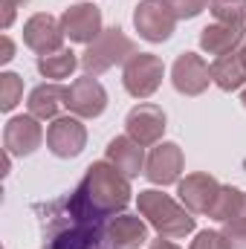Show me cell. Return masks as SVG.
<instances>
[{
  "label": "cell",
  "mask_w": 246,
  "mask_h": 249,
  "mask_svg": "<svg viewBox=\"0 0 246 249\" xmlns=\"http://www.w3.org/2000/svg\"><path fill=\"white\" fill-rule=\"evenodd\" d=\"M20 99H23V78L18 72H3L0 75V110L3 113L15 110Z\"/></svg>",
  "instance_id": "obj_24"
},
{
  "label": "cell",
  "mask_w": 246,
  "mask_h": 249,
  "mask_svg": "<svg viewBox=\"0 0 246 249\" xmlns=\"http://www.w3.org/2000/svg\"><path fill=\"white\" fill-rule=\"evenodd\" d=\"M188 249H232V247H229V241H226L223 232H217V229H203V232L194 235V241H191Z\"/></svg>",
  "instance_id": "obj_27"
},
{
  "label": "cell",
  "mask_w": 246,
  "mask_h": 249,
  "mask_svg": "<svg viewBox=\"0 0 246 249\" xmlns=\"http://www.w3.org/2000/svg\"><path fill=\"white\" fill-rule=\"evenodd\" d=\"M241 105L246 107V87H244V93H241Z\"/></svg>",
  "instance_id": "obj_31"
},
{
  "label": "cell",
  "mask_w": 246,
  "mask_h": 249,
  "mask_svg": "<svg viewBox=\"0 0 246 249\" xmlns=\"http://www.w3.org/2000/svg\"><path fill=\"white\" fill-rule=\"evenodd\" d=\"M244 26H229V23H209L200 29V50L206 55H229V53H238L244 47Z\"/></svg>",
  "instance_id": "obj_17"
},
{
  "label": "cell",
  "mask_w": 246,
  "mask_h": 249,
  "mask_svg": "<svg viewBox=\"0 0 246 249\" xmlns=\"http://www.w3.org/2000/svg\"><path fill=\"white\" fill-rule=\"evenodd\" d=\"M61 105H64V87L58 81L38 84L26 99V107H29V113L35 119H58Z\"/></svg>",
  "instance_id": "obj_20"
},
{
  "label": "cell",
  "mask_w": 246,
  "mask_h": 249,
  "mask_svg": "<svg viewBox=\"0 0 246 249\" xmlns=\"http://www.w3.org/2000/svg\"><path fill=\"white\" fill-rule=\"evenodd\" d=\"M171 84L180 96H200L211 84V64L197 53H180L171 64Z\"/></svg>",
  "instance_id": "obj_11"
},
{
  "label": "cell",
  "mask_w": 246,
  "mask_h": 249,
  "mask_svg": "<svg viewBox=\"0 0 246 249\" xmlns=\"http://www.w3.org/2000/svg\"><path fill=\"white\" fill-rule=\"evenodd\" d=\"M223 235H226L232 249H246V203L232 220L223 223Z\"/></svg>",
  "instance_id": "obj_25"
},
{
  "label": "cell",
  "mask_w": 246,
  "mask_h": 249,
  "mask_svg": "<svg viewBox=\"0 0 246 249\" xmlns=\"http://www.w3.org/2000/svg\"><path fill=\"white\" fill-rule=\"evenodd\" d=\"M61 29L72 44H93L105 29H102V9L96 3H75L64 9Z\"/></svg>",
  "instance_id": "obj_14"
},
{
  "label": "cell",
  "mask_w": 246,
  "mask_h": 249,
  "mask_svg": "<svg viewBox=\"0 0 246 249\" xmlns=\"http://www.w3.org/2000/svg\"><path fill=\"white\" fill-rule=\"evenodd\" d=\"M168 127V116L159 105L151 102H139L136 107H130V113L124 116V133L139 142L142 148H151L157 142H162V133Z\"/></svg>",
  "instance_id": "obj_8"
},
{
  "label": "cell",
  "mask_w": 246,
  "mask_h": 249,
  "mask_svg": "<svg viewBox=\"0 0 246 249\" xmlns=\"http://www.w3.org/2000/svg\"><path fill=\"white\" fill-rule=\"evenodd\" d=\"M217 194H220L217 177H211L206 171H194V174H188L185 180L177 183V197L191 214H209Z\"/></svg>",
  "instance_id": "obj_15"
},
{
  "label": "cell",
  "mask_w": 246,
  "mask_h": 249,
  "mask_svg": "<svg viewBox=\"0 0 246 249\" xmlns=\"http://www.w3.org/2000/svg\"><path fill=\"white\" fill-rule=\"evenodd\" d=\"M148 249H180V247H177V244H171L168 238H159V241H154Z\"/></svg>",
  "instance_id": "obj_30"
},
{
  "label": "cell",
  "mask_w": 246,
  "mask_h": 249,
  "mask_svg": "<svg viewBox=\"0 0 246 249\" xmlns=\"http://www.w3.org/2000/svg\"><path fill=\"white\" fill-rule=\"evenodd\" d=\"M133 55H136V41L130 35H124L122 26H110L93 44H87V50L81 53V70H84V75L96 78L119 64H127Z\"/></svg>",
  "instance_id": "obj_4"
},
{
  "label": "cell",
  "mask_w": 246,
  "mask_h": 249,
  "mask_svg": "<svg viewBox=\"0 0 246 249\" xmlns=\"http://www.w3.org/2000/svg\"><path fill=\"white\" fill-rule=\"evenodd\" d=\"M96 249H107V247H96Z\"/></svg>",
  "instance_id": "obj_34"
},
{
  "label": "cell",
  "mask_w": 246,
  "mask_h": 249,
  "mask_svg": "<svg viewBox=\"0 0 246 249\" xmlns=\"http://www.w3.org/2000/svg\"><path fill=\"white\" fill-rule=\"evenodd\" d=\"M0 6H3V20H0V26L9 29L12 20H15V9H18V3H15V0H0Z\"/></svg>",
  "instance_id": "obj_28"
},
{
  "label": "cell",
  "mask_w": 246,
  "mask_h": 249,
  "mask_svg": "<svg viewBox=\"0 0 246 249\" xmlns=\"http://www.w3.org/2000/svg\"><path fill=\"white\" fill-rule=\"evenodd\" d=\"M84 3H87V0H84Z\"/></svg>",
  "instance_id": "obj_35"
},
{
  "label": "cell",
  "mask_w": 246,
  "mask_h": 249,
  "mask_svg": "<svg viewBox=\"0 0 246 249\" xmlns=\"http://www.w3.org/2000/svg\"><path fill=\"white\" fill-rule=\"evenodd\" d=\"M165 6L174 12L177 20H191V18H197V15L206 12L209 0H165Z\"/></svg>",
  "instance_id": "obj_26"
},
{
  "label": "cell",
  "mask_w": 246,
  "mask_h": 249,
  "mask_svg": "<svg viewBox=\"0 0 246 249\" xmlns=\"http://www.w3.org/2000/svg\"><path fill=\"white\" fill-rule=\"evenodd\" d=\"M136 206H139V214L148 220V226H154V229L159 232V238L180 241L185 235H191L194 226H197L194 214L185 209L183 203H177L171 194H162V191H157V188L139 191Z\"/></svg>",
  "instance_id": "obj_3"
},
{
  "label": "cell",
  "mask_w": 246,
  "mask_h": 249,
  "mask_svg": "<svg viewBox=\"0 0 246 249\" xmlns=\"http://www.w3.org/2000/svg\"><path fill=\"white\" fill-rule=\"evenodd\" d=\"M64 107L78 119H99L107 110V90L93 75H81L64 87Z\"/></svg>",
  "instance_id": "obj_6"
},
{
  "label": "cell",
  "mask_w": 246,
  "mask_h": 249,
  "mask_svg": "<svg viewBox=\"0 0 246 249\" xmlns=\"http://www.w3.org/2000/svg\"><path fill=\"white\" fill-rule=\"evenodd\" d=\"M133 26L148 44H162L174 35L177 18L165 6V0H139L133 9Z\"/></svg>",
  "instance_id": "obj_7"
},
{
  "label": "cell",
  "mask_w": 246,
  "mask_h": 249,
  "mask_svg": "<svg viewBox=\"0 0 246 249\" xmlns=\"http://www.w3.org/2000/svg\"><path fill=\"white\" fill-rule=\"evenodd\" d=\"M75 191L84 197V203L102 214L105 220L116 217V212L122 214L130 203V180L124 177L116 165H110L107 160H99L93 162L87 171H84V180L75 186Z\"/></svg>",
  "instance_id": "obj_2"
},
{
  "label": "cell",
  "mask_w": 246,
  "mask_h": 249,
  "mask_svg": "<svg viewBox=\"0 0 246 249\" xmlns=\"http://www.w3.org/2000/svg\"><path fill=\"white\" fill-rule=\"evenodd\" d=\"M47 148L58 160H75L87 148V127L78 116H58L47 127Z\"/></svg>",
  "instance_id": "obj_9"
},
{
  "label": "cell",
  "mask_w": 246,
  "mask_h": 249,
  "mask_svg": "<svg viewBox=\"0 0 246 249\" xmlns=\"http://www.w3.org/2000/svg\"><path fill=\"white\" fill-rule=\"evenodd\" d=\"M145 160H148V157H145V148H142L139 142H133L127 133L113 136V139L107 142V162L116 165L127 180L145 174Z\"/></svg>",
  "instance_id": "obj_18"
},
{
  "label": "cell",
  "mask_w": 246,
  "mask_h": 249,
  "mask_svg": "<svg viewBox=\"0 0 246 249\" xmlns=\"http://www.w3.org/2000/svg\"><path fill=\"white\" fill-rule=\"evenodd\" d=\"M209 12L217 23L244 26L246 23V0H209Z\"/></svg>",
  "instance_id": "obj_23"
},
{
  "label": "cell",
  "mask_w": 246,
  "mask_h": 249,
  "mask_svg": "<svg viewBox=\"0 0 246 249\" xmlns=\"http://www.w3.org/2000/svg\"><path fill=\"white\" fill-rule=\"evenodd\" d=\"M211 84H217L223 93H235L246 84V64L241 50L238 53H229V55H220L211 61Z\"/></svg>",
  "instance_id": "obj_19"
},
{
  "label": "cell",
  "mask_w": 246,
  "mask_h": 249,
  "mask_svg": "<svg viewBox=\"0 0 246 249\" xmlns=\"http://www.w3.org/2000/svg\"><path fill=\"white\" fill-rule=\"evenodd\" d=\"M148 244V223L139 214L110 217L105 226V247L107 249H139Z\"/></svg>",
  "instance_id": "obj_16"
},
{
  "label": "cell",
  "mask_w": 246,
  "mask_h": 249,
  "mask_svg": "<svg viewBox=\"0 0 246 249\" xmlns=\"http://www.w3.org/2000/svg\"><path fill=\"white\" fill-rule=\"evenodd\" d=\"M244 203H246V191H241V188H235V186H220V194H217L209 217L217 220V223H226V220H232L244 209Z\"/></svg>",
  "instance_id": "obj_22"
},
{
  "label": "cell",
  "mask_w": 246,
  "mask_h": 249,
  "mask_svg": "<svg viewBox=\"0 0 246 249\" xmlns=\"http://www.w3.org/2000/svg\"><path fill=\"white\" fill-rule=\"evenodd\" d=\"M12 58H15V44L9 35H3L0 38V64H9Z\"/></svg>",
  "instance_id": "obj_29"
},
{
  "label": "cell",
  "mask_w": 246,
  "mask_h": 249,
  "mask_svg": "<svg viewBox=\"0 0 246 249\" xmlns=\"http://www.w3.org/2000/svg\"><path fill=\"white\" fill-rule=\"evenodd\" d=\"M15 3H18V6H26V3H29V0H15Z\"/></svg>",
  "instance_id": "obj_33"
},
{
  "label": "cell",
  "mask_w": 246,
  "mask_h": 249,
  "mask_svg": "<svg viewBox=\"0 0 246 249\" xmlns=\"http://www.w3.org/2000/svg\"><path fill=\"white\" fill-rule=\"evenodd\" d=\"M185 168L183 148L177 142H157L145 160V177L154 186H174L180 183V174Z\"/></svg>",
  "instance_id": "obj_10"
},
{
  "label": "cell",
  "mask_w": 246,
  "mask_h": 249,
  "mask_svg": "<svg viewBox=\"0 0 246 249\" xmlns=\"http://www.w3.org/2000/svg\"><path fill=\"white\" fill-rule=\"evenodd\" d=\"M38 122L41 119H35L32 113L12 116L6 122V127H3V151L12 154V157H29V154H35L44 145V139H47L44 127Z\"/></svg>",
  "instance_id": "obj_12"
},
{
  "label": "cell",
  "mask_w": 246,
  "mask_h": 249,
  "mask_svg": "<svg viewBox=\"0 0 246 249\" xmlns=\"http://www.w3.org/2000/svg\"><path fill=\"white\" fill-rule=\"evenodd\" d=\"M81 64V58L72 53V50H58V53H50V55H38V72L44 75V78H50V81H64V78H70L72 72H75V67Z\"/></svg>",
  "instance_id": "obj_21"
},
{
  "label": "cell",
  "mask_w": 246,
  "mask_h": 249,
  "mask_svg": "<svg viewBox=\"0 0 246 249\" xmlns=\"http://www.w3.org/2000/svg\"><path fill=\"white\" fill-rule=\"evenodd\" d=\"M64 29H61V18H53L50 12H38L23 23V44L38 53V55H50L64 50Z\"/></svg>",
  "instance_id": "obj_13"
},
{
  "label": "cell",
  "mask_w": 246,
  "mask_h": 249,
  "mask_svg": "<svg viewBox=\"0 0 246 249\" xmlns=\"http://www.w3.org/2000/svg\"><path fill=\"white\" fill-rule=\"evenodd\" d=\"M241 55H244V64H246V41H244V47H241Z\"/></svg>",
  "instance_id": "obj_32"
},
{
  "label": "cell",
  "mask_w": 246,
  "mask_h": 249,
  "mask_svg": "<svg viewBox=\"0 0 246 249\" xmlns=\"http://www.w3.org/2000/svg\"><path fill=\"white\" fill-rule=\"evenodd\" d=\"M41 226V249H96L105 247L107 220L96 214L72 188L58 200L35 206Z\"/></svg>",
  "instance_id": "obj_1"
},
{
  "label": "cell",
  "mask_w": 246,
  "mask_h": 249,
  "mask_svg": "<svg viewBox=\"0 0 246 249\" xmlns=\"http://www.w3.org/2000/svg\"><path fill=\"white\" fill-rule=\"evenodd\" d=\"M165 75V64L154 53H136L122 70V84L133 99H151Z\"/></svg>",
  "instance_id": "obj_5"
}]
</instances>
